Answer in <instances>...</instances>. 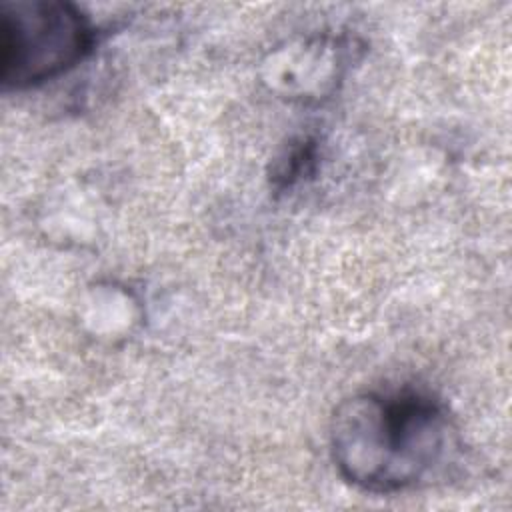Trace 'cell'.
Wrapping results in <instances>:
<instances>
[{"label":"cell","mask_w":512,"mask_h":512,"mask_svg":"<svg viewBox=\"0 0 512 512\" xmlns=\"http://www.w3.org/2000/svg\"><path fill=\"white\" fill-rule=\"evenodd\" d=\"M364 42L346 32H310L276 44L260 62V82L284 102L318 106L330 100L360 64Z\"/></svg>","instance_id":"obj_3"},{"label":"cell","mask_w":512,"mask_h":512,"mask_svg":"<svg viewBox=\"0 0 512 512\" xmlns=\"http://www.w3.org/2000/svg\"><path fill=\"white\" fill-rule=\"evenodd\" d=\"M328 446L348 484L396 494L440 480L456 464L462 438L446 404L428 392L364 390L334 408Z\"/></svg>","instance_id":"obj_1"},{"label":"cell","mask_w":512,"mask_h":512,"mask_svg":"<svg viewBox=\"0 0 512 512\" xmlns=\"http://www.w3.org/2000/svg\"><path fill=\"white\" fill-rule=\"evenodd\" d=\"M98 42L86 12L66 0H8L0 6V80L28 90L84 62Z\"/></svg>","instance_id":"obj_2"},{"label":"cell","mask_w":512,"mask_h":512,"mask_svg":"<svg viewBox=\"0 0 512 512\" xmlns=\"http://www.w3.org/2000/svg\"><path fill=\"white\" fill-rule=\"evenodd\" d=\"M322 140L316 134H298L282 146L274 156L268 172L270 188L276 194H286L300 184L312 180L320 168Z\"/></svg>","instance_id":"obj_4"}]
</instances>
